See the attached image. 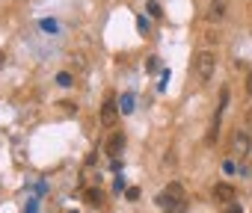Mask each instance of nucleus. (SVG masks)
<instances>
[{"label":"nucleus","mask_w":252,"mask_h":213,"mask_svg":"<svg viewBox=\"0 0 252 213\" xmlns=\"http://www.w3.org/2000/svg\"><path fill=\"white\" fill-rule=\"evenodd\" d=\"M214 71H217V53L214 51H199L193 56V74H196V80L208 83L214 77Z\"/></svg>","instance_id":"1"},{"label":"nucleus","mask_w":252,"mask_h":213,"mask_svg":"<svg viewBox=\"0 0 252 213\" xmlns=\"http://www.w3.org/2000/svg\"><path fill=\"white\" fill-rule=\"evenodd\" d=\"M155 201H158V207H163V210L169 213V210H175L178 204H184V201H187V198H184V186H181L178 181H172V184H166V186L158 192V198H155Z\"/></svg>","instance_id":"2"},{"label":"nucleus","mask_w":252,"mask_h":213,"mask_svg":"<svg viewBox=\"0 0 252 213\" xmlns=\"http://www.w3.org/2000/svg\"><path fill=\"white\" fill-rule=\"evenodd\" d=\"M252 151V139H249V133L246 131H237L234 136H231V154L240 160V157H246Z\"/></svg>","instance_id":"3"},{"label":"nucleus","mask_w":252,"mask_h":213,"mask_svg":"<svg viewBox=\"0 0 252 213\" xmlns=\"http://www.w3.org/2000/svg\"><path fill=\"white\" fill-rule=\"evenodd\" d=\"M116 119H119V106H116V101H113V98H107V101H104V106H101V125H104V128H113V125H116Z\"/></svg>","instance_id":"4"},{"label":"nucleus","mask_w":252,"mask_h":213,"mask_svg":"<svg viewBox=\"0 0 252 213\" xmlns=\"http://www.w3.org/2000/svg\"><path fill=\"white\" fill-rule=\"evenodd\" d=\"M211 195H214V201H220V204H231L234 201V186L231 184H214V189H211Z\"/></svg>","instance_id":"5"},{"label":"nucleus","mask_w":252,"mask_h":213,"mask_svg":"<svg viewBox=\"0 0 252 213\" xmlns=\"http://www.w3.org/2000/svg\"><path fill=\"white\" fill-rule=\"evenodd\" d=\"M225 12H228V0H211V6H208V21L220 24V21L225 18Z\"/></svg>","instance_id":"6"},{"label":"nucleus","mask_w":252,"mask_h":213,"mask_svg":"<svg viewBox=\"0 0 252 213\" xmlns=\"http://www.w3.org/2000/svg\"><path fill=\"white\" fill-rule=\"evenodd\" d=\"M122 148H125V133H119V131H116V133L107 139V154H110V157H116Z\"/></svg>","instance_id":"7"},{"label":"nucleus","mask_w":252,"mask_h":213,"mask_svg":"<svg viewBox=\"0 0 252 213\" xmlns=\"http://www.w3.org/2000/svg\"><path fill=\"white\" fill-rule=\"evenodd\" d=\"M228 98H231V92H228V86H222V89H220V106H217V119H214V122H220L222 113L228 110Z\"/></svg>","instance_id":"8"},{"label":"nucleus","mask_w":252,"mask_h":213,"mask_svg":"<svg viewBox=\"0 0 252 213\" xmlns=\"http://www.w3.org/2000/svg\"><path fill=\"white\" fill-rule=\"evenodd\" d=\"M86 201H89L92 207H101V204H104V192H101V189H86Z\"/></svg>","instance_id":"9"},{"label":"nucleus","mask_w":252,"mask_h":213,"mask_svg":"<svg viewBox=\"0 0 252 213\" xmlns=\"http://www.w3.org/2000/svg\"><path fill=\"white\" fill-rule=\"evenodd\" d=\"M122 113H125V116L134 113V98H131V95H125V98H122Z\"/></svg>","instance_id":"10"},{"label":"nucleus","mask_w":252,"mask_h":213,"mask_svg":"<svg viewBox=\"0 0 252 213\" xmlns=\"http://www.w3.org/2000/svg\"><path fill=\"white\" fill-rule=\"evenodd\" d=\"M57 83H60V86H71V83H74V77H71L68 71H60V74H57Z\"/></svg>","instance_id":"11"},{"label":"nucleus","mask_w":252,"mask_h":213,"mask_svg":"<svg viewBox=\"0 0 252 213\" xmlns=\"http://www.w3.org/2000/svg\"><path fill=\"white\" fill-rule=\"evenodd\" d=\"M125 195H128V201H137V198H140V189H137V186H131Z\"/></svg>","instance_id":"12"},{"label":"nucleus","mask_w":252,"mask_h":213,"mask_svg":"<svg viewBox=\"0 0 252 213\" xmlns=\"http://www.w3.org/2000/svg\"><path fill=\"white\" fill-rule=\"evenodd\" d=\"M225 213H243V207H240V204H234V201H231V204H225Z\"/></svg>","instance_id":"13"},{"label":"nucleus","mask_w":252,"mask_h":213,"mask_svg":"<svg viewBox=\"0 0 252 213\" xmlns=\"http://www.w3.org/2000/svg\"><path fill=\"white\" fill-rule=\"evenodd\" d=\"M149 12H152L155 18H160V6H158V3H149Z\"/></svg>","instance_id":"14"},{"label":"nucleus","mask_w":252,"mask_h":213,"mask_svg":"<svg viewBox=\"0 0 252 213\" xmlns=\"http://www.w3.org/2000/svg\"><path fill=\"white\" fill-rule=\"evenodd\" d=\"M246 122H249V128H252V110H249V113H246Z\"/></svg>","instance_id":"15"},{"label":"nucleus","mask_w":252,"mask_h":213,"mask_svg":"<svg viewBox=\"0 0 252 213\" xmlns=\"http://www.w3.org/2000/svg\"><path fill=\"white\" fill-rule=\"evenodd\" d=\"M246 89H249V95H252V74H249V86H246Z\"/></svg>","instance_id":"16"},{"label":"nucleus","mask_w":252,"mask_h":213,"mask_svg":"<svg viewBox=\"0 0 252 213\" xmlns=\"http://www.w3.org/2000/svg\"><path fill=\"white\" fill-rule=\"evenodd\" d=\"M3 62H6V56H3V53H0V68H3Z\"/></svg>","instance_id":"17"}]
</instances>
